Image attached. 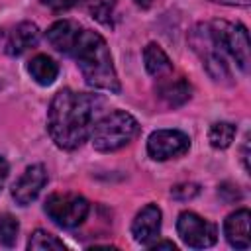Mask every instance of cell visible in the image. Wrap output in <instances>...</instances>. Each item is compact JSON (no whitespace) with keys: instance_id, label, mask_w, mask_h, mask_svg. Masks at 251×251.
I'll list each match as a JSON object with an SVG mask.
<instances>
[{"instance_id":"obj_1","label":"cell","mask_w":251,"mask_h":251,"mask_svg":"<svg viewBox=\"0 0 251 251\" xmlns=\"http://www.w3.org/2000/svg\"><path fill=\"white\" fill-rule=\"evenodd\" d=\"M102 100L96 94L75 92L71 88L59 90L47 112V131L57 147L73 151L80 147L92 131Z\"/></svg>"},{"instance_id":"obj_2","label":"cell","mask_w":251,"mask_h":251,"mask_svg":"<svg viewBox=\"0 0 251 251\" xmlns=\"http://www.w3.org/2000/svg\"><path fill=\"white\" fill-rule=\"evenodd\" d=\"M65 55L73 57L78 63L80 73L88 86L114 92V94L120 92L122 86L116 75L112 53L100 33L80 25Z\"/></svg>"},{"instance_id":"obj_3","label":"cell","mask_w":251,"mask_h":251,"mask_svg":"<svg viewBox=\"0 0 251 251\" xmlns=\"http://www.w3.org/2000/svg\"><path fill=\"white\" fill-rule=\"evenodd\" d=\"M137 133H139L137 120L124 110H114L94 122L90 139L96 151L112 153L127 145Z\"/></svg>"},{"instance_id":"obj_4","label":"cell","mask_w":251,"mask_h":251,"mask_svg":"<svg viewBox=\"0 0 251 251\" xmlns=\"http://www.w3.org/2000/svg\"><path fill=\"white\" fill-rule=\"evenodd\" d=\"M208 25L218 49L226 57H229L243 73H247L251 63V43H249V33L245 25L231 24L226 20H214Z\"/></svg>"},{"instance_id":"obj_5","label":"cell","mask_w":251,"mask_h":251,"mask_svg":"<svg viewBox=\"0 0 251 251\" xmlns=\"http://www.w3.org/2000/svg\"><path fill=\"white\" fill-rule=\"evenodd\" d=\"M43 210L53 224H57L59 227L71 229L80 226L86 220L90 212V204L84 196L71 194V192H57L45 200Z\"/></svg>"},{"instance_id":"obj_6","label":"cell","mask_w":251,"mask_h":251,"mask_svg":"<svg viewBox=\"0 0 251 251\" xmlns=\"http://www.w3.org/2000/svg\"><path fill=\"white\" fill-rule=\"evenodd\" d=\"M190 45H192L194 53L200 57L204 69L208 71V75L214 80H227V78H231L229 67L226 63V55L214 43L208 24H198L192 29V33H190Z\"/></svg>"},{"instance_id":"obj_7","label":"cell","mask_w":251,"mask_h":251,"mask_svg":"<svg viewBox=\"0 0 251 251\" xmlns=\"http://www.w3.org/2000/svg\"><path fill=\"white\" fill-rule=\"evenodd\" d=\"M176 231L184 245L194 249L212 247L218 241V229L212 222L194 212H180L176 220Z\"/></svg>"},{"instance_id":"obj_8","label":"cell","mask_w":251,"mask_h":251,"mask_svg":"<svg viewBox=\"0 0 251 251\" xmlns=\"http://www.w3.org/2000/svg\"><path fill=\"white\" fill-rule=\"evenodd\" d=\"M190 149V137L178 129H157L147 139V153L153 161H169Z\"/></svg>"},{"instance_id":"obj_9","label":"cell","mask_w":251,"mask_h":251,"mask_svg":"<svg viewBox=\"0 0 251 251\" xmlns=\"http://www.w3.org/2000/svg\"><path fill=\"white\" fill-rule=\"evenodd\" d=\"M45 184H47V171H45V167L43 165H31L14 182L12 198L20 206H27V204H31L39 196V192L43 190Z\"/></svg>"},{"instance_id":"obj_10","label":"cell","mask_w":251,"mask_h":251,"mask_svg":"<svg viewBox=\"0 0 251 251\" xmlns=\"http://www.w3.org/2000/svg\"><path fill=\"white\" fill-rule=\"evenodd\" d=\"M161 231V210L157 204H147L143 206L133 222H131V235L137 243L149 247V243H153L159 237Z\"/></svg>"},{"instance_id":"obj_11","label":"cell","mask_w":251,"mask_h":251,"mask_svg":"<svg viewBox=\"0 0 251 251\" xmlns=\"http://www.w3.org/2000/svg\"><path fill=\"white\" fill-rule=\"evenodd\" d=\"M249 220L251 214L247 208H239L233 214H229L224 222V235L227 243L235 249H247L251 245L249 241Z\"/></svg>"},{"instance_id":"obj_12","label":"cell","mask_w":251,"mask_h":251,"mask_svg":"<svg viewBox=\"0 0 251 251\" xmlns=\"http://www.w3.org/2000/svg\"><path fill=\"white\" fill-rule=\"evenodd\" d=\"M39 41V27L31 22H22L20 25H16L6 41V53L8 55H22L25 53L29 47L37 45Z\"/></svg>"},{"instance_id":"obj_13","label":"cell","mask_w":251,"mask_h":251,"mask_svg":"<svg viewBox=\"0 0 251 251\" xmlns=\"http://www.w3.org/2000/svg\"><path fill=\"white\" fill-rule=\"evenodd\" d=\"M78 27H80V25H78L76 22H73V20H59V22H55V24L45 31V39L49 41V45H51L55 51L67 53V49H69L73 37L76 35Z\"/></svg>"},{"instance_id":"obj_14","label":"cell","mask_w":251,"mask_h":251,"mask_svg":"<svg viewBox=\"0 0 251 251\" xmlns=\"http://www.w3.org/2000/svg\"><path fill=\"white\" fill-rule=\"evenodd\" d=\"M27 73L31 75V78L37 84L49 86V84L55 82V78L59 75V65L47 55H35L27 63Z\"/></svg>"},{"instance_id":"obj_15","label":"cell","mask_w":251,"mask_h":251,"mask_svg":"<svg viewBox=\"0 0 251 251\" xmlns=\"http://www.w3.org/2000/svg\"><path fill=\"white\" fill-rule=\"evenodd\" d=\"M157 94H159L169 106L176 108V106H182L184 102L190 100L192 88H190V84L180 76V78H175V80H165V82H161L159 88H157Z\"/></svg>"},{"instance_id":"obj_16","label":"cell","mask_w":251,"mask_h":251,"mask_svg":"<svg viewBox=\"0 0 251 251\" xmlns=\"http://www.w3.org/2000/svg\"><path fill=\"white\" fill-rule=\"evenodd\" d=\"M143 63L149 75L153 76H165L173 71V63L169 59V55L157 45V43H149L143 49Z\"/></svg>"},{"instance_id":"obj_17","label":"cell","mask_w":251,"mask_h":251,"mask_svg":"<svg viewBox=\"0 0 251 251\" xmlns=\"http://www.w3.org/2000/svg\"><path fill=\"white\" fill-rule=\"evenodd\" d=\"M235 137V126L229 122H216L208 131V141L214 149H227Z\"/></svg>"},{"instance_id":"obj_18","label":"cell","mask_w":251,"mask_h":251,"mask_svg":"<svg viewBox=\"0 0 251 251\" xmlns=\"http://www.w3.org/2000/svg\"><path fill=\"white\" fill-rule=\"evenodd\" d=\"M27 249H31V251H61V249H65V243L57 235H51L49 231L35 229L27 241Z\"/></svg>"},{"instance_id":"obj_19","label":"cell","mask_w":251,"mask_h":251,"mask_svg":"<svg viewBox=\"0 0 251 251\" xmlns=\"http://www.w3.org/2000/svg\"><path fill=\"white\" fill-rule=\"evenodd\" d=\"M18 231H20V224L12 214H2L0 216V243L6 247L16 245L18 241Z\"/></svg>"},{"instance_id":"obj_20","label":"cell","mask_w":251,"mask_h":251,"mask_svg":"<svg viewBox=\"0 0 251 251\" xmlns=\"http://www.w3.org/2000/svg\"><path fill=\"white\" fill-rule=\"evenodd\" d=\"M82 4L88 8L92 18H96L98 22L110 24V16L116 6V0H82Z\"/></svg>"},{"instance_id":"obj_21","label":"cell","mask_w":251,"mask_h":251,"mask_svg":"<svg viewBox=\"0 0 251 251\" xmlns=\"http://www.w3.org/2000/svg\"><path fill=\"white\" fill-rule=\"evenodd\" d=\"M198 192H200V188H198V184H194V182L176 184V186L171 190V194H173L175 198H178V200H188V198H194Z\"/></svg>"},{"instance_id":"obj_22","label":"cell","mask_w":251,"mask_h":251,"mask_svg":"<svg viewBox=\"0 0 251 251\" xmlns=\"http://www.w3.org/2000/svg\"><path fill=\"white\" fill-rule=\"evenodd\" d=\"M45 6H49L51 10L55 12H63V10H69V8H75L78 4H82V0H41Z\"/></svg>"},{"instance_id":"obj_23","label":"cell","mask_w":251,"mask_h":251,"mask_svg":"<svg viewBox=\"0 0 251 251\" xmlns=\"http://www.w3.org/2000/svg\"><path fill=\"white\" fill-rule=\"evenodd\" d=\"M6 178H8V163H6L4 157H0V190L6 182Z\"/></svg>"},{"instance_id":"obj_24","label":"cell","mask_w":251,"mask_h":251,"mask_svg":"<svg viewBox=\"0 0 251 251\" xmlns=\"http://www.w3.org/2000/svg\"><path fill=\"white\" fill-rule=\"evenodd\" d=\"M151 249H175V243L173 241H153L149 243Z\"/></svg>"},{"instance_id":"obj_25","label":"cell","mask_w":251,"mask_h":251,"mask_svg":"<svg viewBox=\"0 0 251 251\" xmlns=\"http://www.w3.org/2000/svg\"><path fill=\"white\" fill-rule=\"evenodd\" d=\"M133 2H135L139 8H149V6L153 4V0H133Z\"/></svg>"}]
</instances>
